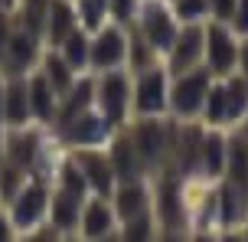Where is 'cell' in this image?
<instances>
[{"label":"cell","mask_w":248,"mask_h":242,"mask_svg":"<svg viewBox=\"0 0 248 242\" xmlns=\"http://www.w3.org/2000/svg\"><path fill=\"white\" fill-rule=\"evenodd\" d=\"M127 134L134 141L140 161L147 167V174H160L170 164L173 154V138H176V118L167 115H154V118H137L134 128H127Z\"/></svg>","instance_id":"6da1fadb"},{"label":"cell","mask_w":248,"mask_h":242,"mask_svg":"<svg viewBox=\"0 0 248 242\" xmlns=\"http://www.w3.org/2000/svg\"><path fill=\"white\" fill-rule=\"evenodd\" d=\"M131 112H134V118H154L170 112V72H167V65L154 63L147 69L134 72Z\"/></svg>","instance_id":"7a4b0ae2"},{"label":"cell","mask_w":248,"mask_h":242,"mask_svg":"<svg viewBox=\"0 0 248 242\" xmlns=\"http://www.w3.org/2000/svg\"><path fill=\"white\" fill-rule=\"evenodd\" d=\"M131 26L147 39V46L157 56H167L170 46H173V39H176V33H180V20L173 16L170 3H163V0H140Z\"/></svg>","instance_id":"3957f363"},{"label":"cell","mask_w":248,"mask_h":242,"mask_svg":"<svg viewBox=\"0 0 248 242\" xmlns=\"http://www.w3.org/2000/svg\"><path fill=\"white\" fill-rule=\"evenodd\" d=\"M209 82H212V72L206 65H196L189 72L170 76V112L167 115L176 118V121H199Z\"/></svg>","instance_id":"277c9868"},{"label":"cell","mask_w":248,"mask_h":242,"mask_svg":"<svg viewBox=\"0 0 248 242\" xmlns=\"http://www.w3.org/2000/svg\"><path fill=\"white\" fill-rule=\"evenodd\" d=\"M238 43H242V36H238L229 23H222V20L202 23V65H206L216 79L235 72Z\"/></svg>","instance_id":"5b68a950"},{"label":"cell","mask_w":248,"mask_h":242,"mask_svg":"<svg viewBox=\"0 0 248 242\" xmlns=\"http://www.w3.org/2000/svg\"><path fill=\"white\" fill-rule=\"evenodd\" d=\"M95 108L114 128H124V121L131 115V76L124 69L95 72Z\"/></svg>","instance_id":"8992f818"},{"label":"cell","mask_w":248,"mask_h":242,"mask_svg":"<svg viewBox=\"0 0 248 242\" xmlns=\"http://www.w3.org/2000/svg\"><path fill=\"white\" fill-rule=\"evenodd\" d=\"M49 196H52V187L43 177L26 180L23 190L7 203L10 206V223L16 226V232L26 236L30 229H36L39 223H46V216H49Z\"/></svg>","instance_id":"52a82bcc"},{"label":"cell","mask_w":248,"mask_h":242,"mask_svg":"<svg viewBox=\"0 0 248 242\" xmlns=\"http://www.w3.org/2000/svg\"><path fill=\"white\" fill-rule=\"evenodd\" d=\"M127 65V26L108 20L92 33V59L88 69L92 72H111Z\"/></svg>","instance_id":"ba28073f"},{"label":"cell","mask_w":248,"mask_h":242,"mask_svg":"<svg viewBox=\"0 0 248 242\" xmlns=\"http://www.w3.org/2000/svg\"><path fill=\"white\" fill-rule=\"evenodd\" d=\"M39 59H43V36L13 20L0 72H3V76H30L33 69H39Z\"/></svg>","instance_id":"9c48e42d"},{"label":"cell","mask_w":248,"mask_h":242,"mask_svg":"<svg viewBox=\"0 0 248 242\" xmlns=\"http://www.w3.org/2000/svg\"><path fill=\"white\" fill-rule=\"evenodd\" d=\"M59 131H62V138L69 141L72 147H105L118 128L92 105V108L82 112V115H75L72 121H65Z\"/></svg>","instance_id":"30bf717a"},{"label":"cell","mask_w":248,"mask_h":242,"mask_svg":"<svg viewBox=\"0 0 248 242\" xmlns=\"http://www.w3.org/2000/svg\"><path fill=\"white\" fill-rule=\"evenodd\" d=\"M72 161L78 164V170L85 174L88 190L95 193V196H111L118 177H114V167H111L108 151H101V147H72Z\"/></svg>","instance_id":"8fae6325"},{"label":"cell","mask_w":248,"mask_h":242,"mask_svg":"<svg viewBox=\"0 0 248 242\" xmlns=\"http://www.w3.org/2000/svg\"><path fill=\"white\" fill-rule=\"evenodd\" d=\"M163 59H167L163 65L170 76H180V72L202 65V23H180V33H176L173 46Z\"/></svg>","instance_id":"7c38bea8"},{"label":"cell","mask_w":248,"mask_h":242,"mask_svg":"<svg viewBox=\"0 0 248 242\" xmlns=\"http://www.w3.org/2000/svg\"><path fill=\"white\" fill-rule=\"evenodd\" d=\"M121 229L118 213L108 196H88L82 206V219H78V236L82 239H114V232Z\"/></svg>","instance_id":"4fadbf2b"},{"label":"cell","mask_w":248,"mask_h":242,"mask_svg":"<svg viewBox=\"0 0 248 242\" xmlns=\"http://www.w3.org/2000/svg\"><path fill=\"white\" fill-rule=\"evenodd\" d=\"M108 200H111L114 213H118V223H127V219L154 210V193H150V187L144 180H118Z\"/></svg>","instance_id":"5bb4252c"},{"label":"cell","mask_w":248,"mask_h":242,"mask_svg":"<svg viewBox=\"0 0 248 242\" xmlns=\"http://www.w3.org/2000/svg\"><path fill=\"white\" fill-rule=\"evenodd\" d=\"M39 154H43V138H39L36 128H10L7 134H3V161H10V164L23 167L26 174L33 170V164L39 161Z\"/></svg>","instance_id":"9a60e30c"},{"label":"cell","mask_w":248,"mask_h":242,"mask_svg":"<svg viewBox=\"0 0 248 242\" xmlns=\"http://www.w3.org/2000/svg\"><path fill=\"white\" fill-rule=\"evenodd\" d=\"M108 157H111V167H114V177L118 180H144V174H147V167L140 161V154H137L127 128H118L111 134V141H108Z\"/></svg>","instance_id":"2e32d148"},{"label":"cell","mask_w":248,"mask_h":242,"mask_svg":"<svg viewBox=\"0 0 248 242\" xmlns=\"http://www.w3.org/2000/svg\"><path fill=\"white\" fill-rule=\"evenodd\" d=\"M26 92H30V112L36 125H52L59 112V92L52 89V82L43 76V69H33L26 76Z\"/></svg>","instance_id":"e0dca14e"},{"label":"cell","mask_w":248,"mask_h":242,"mask_svg":"<svg viewBox=\"0 0 248 242\" xmlns=\"http://www.w3.org/2000/svg\"><path fill=\"white\" fill-rule=\"evenodd\" d=\"M75 26H78V16H75L72 0H49L46 3V13H43V43L49 49H56Z\"/></svg>","instance_id":"ac0fdd59"},{"label":"cell","mask_w":248,"mask_h":242,"mask_svg":"<svg viewBox=\"0 0 248 242\" xmlns=\"http://www.w3.org/2000/svg\"><path fill=\"white\" fill-rule=\"evenodd\" d=\"M30 121H33V112H30L26 76H3V125L23 128Z\"/></svg>","instance_id":"d6986e66"},{"label":"cell","mask_w":248,"mask_h":242,"mask_svg":"<svg viewBox=\"0 0 248 242\" xmlns=\"http://www.w3.org/2000/svg\"><path fill=\"white\" fill-rule=\"evenodd\" d=\"M88 196H78L72 190H62L56 187L49 196V223L59 232H78V219H82V206H85Z\"/></svg>","instance_id":"ffe728a7"},{"label":"cell","mask_w":248,"mask_h":242,"mask_svg":"<svg viewBox=\"0 0 248 242\" xmlns=\"http://www.w3.org/2000/svg\"><path fill=\"white\" fill-rule=\"evenodd\" d=\"M225 151H229V138L222 134V128H206V134H202V161H199V177L222 180L225 177Z\"/></svg>","instance_id":"44dd1931"},{"label":"cell","mask_w":248,"mask_h":242,"mask_svg":"<svg viewBox=\"0 0 248 242\" xmlns=\"http://www.w3.org/2000/svg\"><path fill=\"white\" fill-rule=\"evenodd\" d=\"M56 49L62 52V59L72 65L75 72H88V59H92V33H88V30L75 26Z\"/></svg>","instance_id":"7402d4cb"},{"label":"cell","mask_w":248,"mask_h":242,"mask_svg":"<svg viewBox=\"0 0 248 242\" xmlns=\"http://www.w3.org/2000/svg\"><path fill=\"white\" fill-rule=\"evenodd\" d=\"M39 69H43V76L52 82V89L59 92V98H62V95H65L69 89H72L75 79L82 76V72H75L72 65L62 59V52H59V49H46V52H43V59H39Z\"/></svg>","instance_id":"603a6c76"},{"label":"cell","mask_w":248,"mask_h":242,"mask_svg":"<svg viewBox=\"0 0 248 242\" xmlns=\"http://www.w3.org/2000/svg\"><path fill=\"white\" fill-rule=\"evenodd\" d=\"M225 82V112H229V125H238L242 115L248 112V79L242 72H229L222 76Z\"/></svg>","instance_id":"cb8c5ba5"},{"label":"cell","mask_w":248,"mask_h":242,"mask_svg":"<svg viewBox=\"0 0 248 242\" xmlns=\"http://www.w3.org/2000/svg\"><path fill=\"white\" fill-rule=\"evenodd\" d=\"M225 180H235L248 187V138L235 131L229 138V151H225Z\"/></svg>","instance_id":"d4e9b609"},{"label":"cell","mask_w":248,"mask_h":242,"mask_svg":"<svg viewBox=\"0 0 248 242\" xmlns=\"http://www.w3.org/2000/svg\"><path fill=\"white\" fill-rule=\"evenodd\" d=\"M202 125L206 128H225L229 125V112H225V82L212 76L209 92H206V102H202Z\"/></svg>","instance_id":"484cf974"},{"label":"cell","mask_w":248,"mask_h":242,"mask_svg":"<svg viewBox=\"0 0 248 242\" xmlns=\"http://www.w3.org/2000/svg\"><path fill=\"white\" fill-rule=\"evenodd\" d=\"M75 3V16H78V26L88 30V33H95L98 26H105L111 20V13H108V0H72Z\"/></svg>","instance_id":"4316f807"},{"label":"cell","mask_w":248,"mask_h":242,"mask_svg":"<svg viewBox=\"0 0 248 242\" xmlns=\"http://www.w3.org/2000/svg\"><path fill=\"white\" fill-rule=\"evenodd\" d=\"M26 180H30V174H26L23 167L3 161V164H0V203H10L13 196L23 190Z\"/></svg>","instance_id":"83f0119b"},{"label":"cell","mask_w":248,"mask_h":242,"mask_svg":"<svg viewBox=\"0 0 248 242\" xmlns=\"http://www.w3.org/2000/svg\"><path fill=\"white\" fill-rule=\"evenodd\" d=\"M180 23H206L209 20V0H167Z\"/></svg>","instance_id":"f1b7e54d"},{"label":"cell","mask_w":248,"mask_h":242,"mask_svg":"<svg viewBox=\"0 0 248 242\" xmlns=\"http://www.w3.org/2000/svg\"><path fill=\"white\" fill-rule=\"evenodd\" d=\"M121 239H134V242H140V239H154L157 236V216H154V210L150 213H140V216H134V219H127V223H121Z\"/></svg>","instance_id":"f546056e"},{"label":"cell","mask_w":248,"mask_h":242,"mask_svg":"<svg viewBox=\"0 0 248 242\" xmlns=\"http://www.w3.org/2000/svg\"><path fill=\"white\" fill-rule=\"evenodd\" d=\"M56 187H62V190H72V193H78V196H92L85 174L78 170V164H75L72 157H69V161L59 167V180H56Z\"/></svg>","instance_id":"4dcf8cb0"},{"label":"cell","mask_w":248,"mask_h":242,"mask_svg":"<svg viewBox=\"0 0 248 242\" xmlns=\"http://www.w3.org/2000/svg\"><path fill=\"white\" fill-rule=\"evenodd\" d=\"M137 7H140V0H108V13L114 23H131Z\"/></svg>","instance_id":"1f68e13d"},{"label":"cell","mask_w":248,"mask_h":242,"mask_svg":"<svg viewBox=\"0 0 248 242\" xmlns=\"http://www.w3.org/2000/svg\"><path fill=\"white\" fill-rule=\"evenodd\" d=\"M229 26L235 30L238 36H248V0H235V13H232Z\"/></svg>","instance_id":"d6a6232c"},{"label":"cell","mask_w":248,"mask_h":242,"mask_svg":"<svg viewBox=\"0 0 248 242\" xmlns=\"http://www.w3.org/2000/svg\"><path fill=\"white\" fill-rule=\"evenodd\" d=\"M235 13V0H209V20H222L229 23Z\"/></svg>","instance_id":"836d02e7"},{"label":"cell","mask_w":248,"mask_h":242,"mask_svg":"<svg viewBox=\"0 0 248 242\" xmlns=\"http://www.w3.org/2000/svg\"><path fill=\"white\" fill-rule=\"evenodd\" d=\"M10 30H13V16H10V10H0V63H3V49H7Z\"/></svg>","instance_id":"e575fe53"},{"label":"cell","mask_w":248,"mask_h":242,"mask_svg":"<svg viewBox=\"0 0 248 242\" xmlns=\"http://www.w3.org/2000/svg\"><path fill=\"white\" fill-rule=\"evenodd\" d=\"M238 72L248 79V36H242V43H238Z\"/></svg>","instance_id":"d590c367"},{"label":"cell","mask_w":248,"mask_h":242,"mask_svg":"<svg viewBox=\"0 0 248 242\" xmlns=\"http://www.w3.org/2000/svg\"><path fill=\"white\" fill-rule=\"evenodd\" d=\"M16 236V226L10 223V216H0V242H10Z\"/></svg>","instance_id":"8d00e7d4"},{"label":"cell","mask_w":248,"mask_h":242,"mask_svg":"<svg viewBox=\"0 0 248 242\" xmlns=\"http://www.w3.org/2000/svg\"><path fill=\"white\" fill-rule=\"evenodd\" d=\"M0 125H3V72H0Z\"/></svg>","instance_id":"74e56055"},{"label":"cell","mask_w":248,"mask_h":242,"mask_svg":"<svg viewBox=\"0 0 248 242\" xmlns=\"http://www.w3.org/2000/svg\"><path fill=\"white\" fill-rule=\"evenodd\" d=\"M238 131H242V134H245V138H248V112H245V115H242V121H238Z\"/></svg>","instance_id":"f35d334b"},{"label":"cell","mask_w":248,"mask_h":242,"mask_svg":"<svg viewBox=\"0 0 248 242\" xmlns=\"http://www.w3.org/2000/svg\"><path fill=\"white\" fill-rule=\"evenodd\" d=\"M0 164H3V131H0Z\"/></svg>","instance_id":"ab89813d"}]
</instances>
